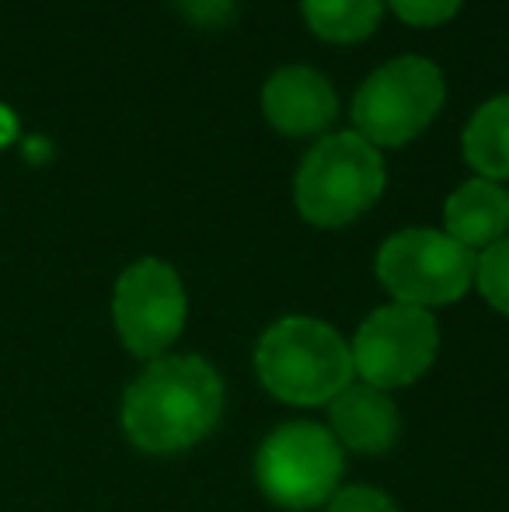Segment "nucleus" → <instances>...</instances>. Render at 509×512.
<instances>
[{
  "instance_id": "1",
  "label": "nucleus",
  "mask_w": 509,
  "mask_h": 512,
  "mask_svg": "<svg viewBox=\"0 0 509 512\" xmlns=\"http://www.w3.org/2000/svg\"><path fill=\"white\" fill-rule=\"evenodd\" d=\"M224 415V380L199 356L154 359L129 384L123 429L147 453H182Z\"/></svg>"
},
{
  "instance_id": "2",
  "label": "nucleus",
  "mask_w": 509,
  "mask_h": 512,
  "mask_svg": "<svg viewBox=\"0 0 509 512\" xmlns=\"http://www.w3.org/2000/svg\"><path fill=\"white\" fill-rule=\"evenodd\" d=\"M255 373L286 405H325L353 384V352L342 335L314 317H283L255 349Z\"/></svg>"
},
{
  "instance_id": "3",
  "label": "nucleus",
  "mask_w": 509,
  "mask_h": 512,
  "mask_svg": "<svg viewBox=\"0 0 509 512\" xmlns=\"http://www.w3.org/2000/svg\"><path fill=\"white\" fill-rule=\"evenodd\" d=\"M381 150L360 133H332L311 147L293 182V203L314 227L360 220L384 192Z\"/></svg>"
},
{
  "instance_id": "4",
  "label": "nucleus",
  "mask_w": 509,
  "mask_h": 512,
  "mask_svg": "<svg viewBox=\"0 0 509 512\" xmlns=\"http://www.w3.org/2000/svg\"><path fill=\"white\" fill-rule=\"evenodd\" d=\"M447 81L436 63L422 56H398L377 67L353 98L356 133L374 147L412 143L440 115Z\"/></svg>"
},
{
  "instance_id": "5",
  "label": "nucleus",
  "mask_w": 509,
  "mask_h": 512,
  "mask_svg": "<svg viewBox=\"0 0 509 512\" xmlns=\"http://www.w3.org/2000/svg\"><path fill=\"white\" fill-rule=\"evenodd\" d=\"M478 255L457 244L447 230L412 227L387 237L377 251V279L394 304L443 307L461 300L475 283Z\"/></svg>"
},
{
  "instance_id": "6",
  "label": "nucleus",
  "mask_w": 509,
  "mask_h": 512,
  "mask_svg": "<svg viewBox=\"0 0 509 512\" xmlns=\"http://www.w3.org/2000/svg\"><path fill=\"white\" fill-rule=\"evenodd\" d=\"M255 474L276 506L314 509L339 492L342 446L332 429L314 422H286L262 443Z\"/></svg>"
},
{
  "instance_id": "7",
  "label": "nucleus",
  "mask_w": 509,
  "mask_h": 512,
  "mask_svg": "<svg viewBox=\"0 0 509 512\" xmlns=\"http://www.w3.org/2000/svg\"><path fill=\"white\" fill-rule=\"evenodd\" d=\"M436 345H440V328L429 310L387 304L360 324L349 352L363 384L391 391V387L415 384L433 366Z\"/></svg>"
},
{
  "instance_id": "8",
  "label": "nucleus",
  "mask_w": 509,
  "mask_h": 512,
  "mask_svg": "<svg viewBox=\"0 0 509 512\" xmlns=\"http://www.w3.org/2000/svg\"><path fill=\"white\" fill-rule=\"evenodd\" d=\"M185 286L161 258H140L119 276L112 317L123 345L140 359H157L185 328Z\"/></svg>"
},
{
  "instance_id": "9",
  "label": "nucleus",
  "mask_w": 509,
  "mask_h": 512,
  "mask_svg": "<svg viewBox=\"0 0 509 512\" xmlns=\"http://www.w3.org/2000/svg\"><path fill=\"white\" fill-rule=\"evenodd\" d=\"M262 112L283 136H318L339 115V98L325 74L311 67H279L262 88Z\"/></svg>"
},
{
  "instance_id": "10",
  "label": "nucleus",
  "mask_w": 509,
  "mask_h": 512,
  "mask_svg": "<svg viewBox=\"0 0 509 512\" xmlns=\"http://www.w3.org/2000/svg\"><path fill=\"white\" fill-rule=\"evenodd\" d=\"M332 418V436L339 446H349L363 457H381L398 443L401 418L387 391H377L370 384H349L335 401H328Z\"/></svg>"
},
{
  "instance_id": "11",
  "label": "nucleus",
  "mask_w": 509,
  "mask_h": 512,
  "mask_svg": "<svg viewBox=\"0 0 509 512\" xmlns=\"http://www.w3.org/2000/svg\"><path fill=\"white\" fill-rule=\"evenodd\" d=\"M443 223L447 234L468 251L492 248L509 230V192L489 178H471L447 199Z\"/></svg>"
},
{
  "instance_id": "12",
  "label": "nucleus",
  "mask_w": 509,
  "mask_h": 512,
  "mask_svg": "<svg viewBox=\"0 0 509 512\" xmlns=\"http://www.w3.org/2000/svg\"><path fill=\"white\" fill-rule=\"evenodd\" d=\"M464 161L478 171V178H509V95L489 98L471 115L464 126Z\"/></svg>"
},
{
  "instance_id": "13",
  "label": "nucleus",
  "mask_w": 509,
  "mask_h": 512,
  "mask_svg": "<svg viewBox=\"0 0 509 512\" xmlns=\"http://www.w3.org/2000/svg\"><path fill=\"white\" fill-rule=\"evenodd\" d=\"M387 0H300L304 21L325 42H363L381 25Z\"/></svg>"
},
{
  "instance_id": "14",
  "label": "nucleus",
  "mask_w": 509,
  "mask_h": 512,
  "mask_svg": "<svg viewBox=\"0 0 509 512\" xmlns=\"http://www.w3.org/2000/svg\"><path fill=\"white\" fill-rule=\"evenodd\" d=\"M475 283L499 314L509 317V237L485 248L475 262Z\"/></svg>"
},
{
  "instance_id": "15",
  "label": "nucleus",
  "mask_w": 509,
  "mask_h": 512,
  "mask_svg": "<svg viewBox=\"0 0 509 512\" xmlns=\"http://www.w3.org/2000/svg\"><path fill=\"white\" fill-rule=\"evenodd\" d=\"M464 0H387L394 14H398L405 25L415 28H436L443 21H450L461 11Z\"/></svg>"
},
{
  "instance_id": "16",
  "label": "nucleus",
  "mask_w": 509,
  "mask_h": 512,
  "mask_svg": "<svg viewBox=\"0 0 509 512\" xmlns=\"http://www.w3.org/2000/svg\"><path fill=\"white\" fill-rule=\"evenodd\" d=\"M328 512H398L391 499L377 488L367 485H349L328 499Z\"/></svg>"
},
{
  "instance_id": "17",
  "label": "nucleus",
  "mask_w": 509,
  "mask_h": 512,
  "mask_svg": "<svg viewBox=\"0 0 509 512\" xmlns=\"http://www.w3.org/2000/svg\"><path fill=\"white\" fill-rule=\"evenodd\" d=\"M192 25H224L234 11V0H178Z\"/></svg>"
},
{
  "instance_id": "18",
  "label": "nucleus",
  "mask_w": 509,
  "mask_h": 512,
  "mask_svg": "<svg viewBox=\"0 0 509 512\" xmlns=\"http://www.w3.org/2000/svg\"><path fill=\"white\" fill-rule=\"evenodd\" d=\"M18 136V119H14V112L7 108L4 102H0V150L7 147V143Z\"/></svg>"
}]
</instances>
